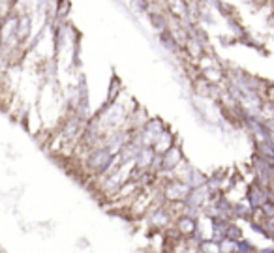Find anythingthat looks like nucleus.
<instances>
[{
    "label": "nucleus",
    "mask_w": 274,
    "mask_h": 253,
    "mask_svg": "<svg viewBox=\"0 0 274 253\" xmlns=\"http://www.w3.org/2000/svg\"><path fill=\"white\" fill-rule=\"evenodd\" d=\"M151 21H152L154 24H156V27H158L160 30L165 29V19H163L162 13H152V15H151Z\"/></svg>",
    "instance_id": "nucleus-1"
}]
</instances>
